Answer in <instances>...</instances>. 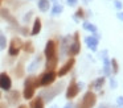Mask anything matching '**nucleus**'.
Instances as JSON below:
<instances>
[{"label":"nucleus","instance_id":"obj_1","mask_svg":"<svg viewBox=\"0 0 123 108\" xmlns=\"http://www.w3.org/2000/svg\"><path fill=\"white\" fill-rule=\"evenodd\" d=\"M40 86V78L37 76H28L25 79V83H24V95L25 99H32L33 95H35V91L36 88Z\"/></svg>","mask_w":123,"mask_h":108},{"label":"nucleus","instance_id":"obj_2","mask_svg":"<svg viewBox=\"0 0 123 108\" xmlns=\"http://www.w3.org/2000/svg\"><path fill=\"white\" fill-rule=\"evenodd\" d=\"M97 103V96L94 92L91 91H87L85 95H83L82 100L78 103L77 108H93Z\"/></svg>","mask_w":123,"mask_h":108},{"label":"nucleus","instance_id":"obj_3","mask_svg":"<svg viewBox=\"0 0 123 108\" xmlns=\"http://www.w3.org/2000/svg\"><path fill=\"white\" fill-rule=\"evenodd\" d=\"M62 87H64V83H58V84H56L54 87H52V88L45 90V91L43 92V95H41V99L45 97V102H50L56 95H58L60 92L62 91Z\"/></svg>","mask_w":123,"mask_h":108},{"label":"nucleus","instance_id":"obj_4","mask_svg":"<svg viewBox=\"0 0 123 108\" xmlns=\"http://www.w3.org/2000/svg\"><path fill=\"white\" fill-rule=\"evenodd\" d=\"M21 47H23V41L19 38V37L12 38L11 44H9V49H8L9 55H12V57L19 55V51H20V49H21Z\"/></svg>","mask_w":123,"mask_h":108},{"label":"nucleus","instance_id":"obj_5","mask_svg":"<svg viewBox=\"0 0 123 108\" xmlns=\"http://www.w3.org/2000/svg\"><path fill=\"white\" fill-rule=\"evenodd\" d=\"M45 57H46V61L48 59H52V58L57 57V44L56 41L53 40H49L46 42V46H45Z\"/></svg>","mask_w":123,"mask_h":108},{"label":"nucleus","instance_id":"obj_6","mask_svg":"<svg viewBox=\"0 0 123 108\" xmlns=\"http://www.w3.org/2000/svg\"><path fill=\"white\" fill-rule=\"evenodd\" d=\"M56 71H46V73H44L43 75L40 76V86H49V84H52L54 80H56Z\"/></svg>","mask_w":123,"mask_h":108},{"label":"nucleus","instance_id":"obj_7","mask_svg":"<svg viewBox=\"0 0 123 108\" xmlns=\"http://www.w3.org/2000/svg\"><path fill=\"white\" fill-rule=\"evenodd\" d=\"M80 50H81L80 33H78V32H75V34H74V42H73V44H70L69 50H68V54H69L70 57H74V55H77L78 53H80Z\"/></svg>","mask_w":123,"mask_h":108},{"label":"nucleus","instance_id":"obj_8","mask_svg":"<svg viewBox=\"0 0 123 108\" xmlns=\"http://www.w3.org/2000/svg\"><path fill=\"white\" fill-rule=\"evenodd\" d=\"M78 92H80V86L77 84L75 79H72V82H70V84L68 86V90H66V99L75 97L78 95Z\"/></svg>","mask_w":123,"mask_h":108},{"label":"nucleus","instance_id":"obj_9","mask_svg":"<svg viewBox=\"0 0 123 108\" xmlns=\"http://www.w3.org/2000/svg\"><path fill=\"white\" fill-rule=\"evenodd\" d=\"M12 87V80L9 78V75L7 73H1L0 74V88L4 91H9Z\"/></svg>","mask_w":123,"mask_h":108},{"label":"nucleus","instance_id":"obj_10","mask_svg":"<svg viewBox=\"0 0 123 108\" xmlns=\"http://www.w3.org/2000/svg\"><path fill=\"white\" fill-rule=\"evenodd\" d=\"M74 63H75V59L72 57V58H70V59L66 63H65L64 66H62V67H60V70L56 73V74H57V76H64V75H66V74H68V73H69V71L73 68Z\"/></svg>","mask_w":123,"mask_h":108},{"label":"nucleus","instance_id":"obj_11","mask_svg":"<svg viewBox=\"0 0 123 108\" xmlns=\"http://www.w3.org/2000/svg\"><path fill=\"white\" fill-rule=\"evenodd\" d=\"M0 16H1V17H3L4 20H7L8 23H11L12 25H15V26L19 25V24H17V20H16V18H15L12 15H11V13H9V11H8V9H6V8L0 11Z\"/></svg>","mask_w":123,"mask_h":108},{"label":"nucleus","instance_id":"obj_12","mask_svg":"<svg viewBox=\"0 0 123 108\" xmlns=\"http://www.w3.org/2000/svg\"><path fill=\"white\" fill-rule=\"evenodd\" d=\"M98 41H99V38H97L95 36H90V37H86L85 38V42H86V45H87L89 47H90L93 51H95L97 50V46H98Z\"/></svg>","mask_w":123,"mask_h":108},{"label":"nucleus","instance_id":"obj_13","mask_svg":"<svg viewBox=\"0 0 123 108\" xmlns=\"http://www.w3.org/2000/svg\"><path fill=\"white\" fill-rule=\"evenodd\" d=\"M29 107H31V108H44V100L41 99V96L35 97V99L31 100Z\"/></svg>","mask_w":123,"mask_h":108},{"label":"nucleus","instance_id":"obj_14","mask_svg":"<svg viewBox=\"0 0 123 108\" xmlns=\"http://www.w3.org/2000/svg\"><path fill=\"white\" fill-rule=\"evenodd\" d=\"M8 99H9V104H16L20 100V92L19 91H11L8 95Z\"/></svg>","mask_w":123,"mask_h":108},{"label":"nucleus","instance_id":"obj_15","mask_svg":"<svg viewBox=\"0 0 123 108\" xmlns=\"http://www.w3.org/2000/svg\"><path fill=\"white\" fill-rule=\"evenodd\" d=\"M57 63H58V57H54L52 59L46 61V68H48V71H54V68L57 67Z\"/></svg>","mask_w":123,"mask_h":108},{"label":"nucleus","instance_id":"obj_16","mask_svg":"<svg viewBox=\"0 0 123 108\" xmlns=\"http://www.w3.org/2000/svg\"><path fill=\"white\" fill-rule=\"evenodd\" d=\"M41 30V20L40 18H35V24H33V28H32V34L35 36V34H38Z\"/></svg>","mask_w":123,"mask_h":108},{"label":"nucleus","instance_id":"obj_17","mask_svg":"<svg viewBox=\"0 0 123 108\" xmlns=\"http://www.w3.org/2000/svg\"><path fill=\"white\" fill-rule=\"evenodd\" d=\"M21 49H24V51H25V53H29V54H32V53L35 51V46H33L32 41L24 42V44H23V47H21Z\"/></svg>","mask_w":123,"mask_h":108},{"label":"nucleus","instance_id":"obj_18","mask_svg":"<svg viewBox=\"0 0 123 108\" xmlns=\"http://www.w3.org/2000/svg\"><path fill=\"white\" fill-rule=\"evenodd\" d=\"M50 4H49V0H38V9L41 12H46L49 9Z\"/></svg>","mask_w":123,"mask_h":108},{"label":"nucleus","instance_id":"obj_19","mask_svg":"<svg viewBox=\"0 0 123 108\" xmlns=\"http://www.w3.org/2000/svg\"><path fill=\"white\" fill-rule=\"evenodd\" d=\"M103 84H105V78L102 76V78H98L95 82H94V83H91V84H90V88H91V87H95V88H101V87L103 86Z\"/></svg>","mask_w":123,"mask_h":108},{"label":"nucleus","instance_id":"obj_20","mask_svg":"<svg viewBox=\"0 0 123 108\" xmlns=\"http://www.w3.org/2000/svg\"><path fill=\"white\" fill-rule=\"evenodd\" d=\"M83 29H86V30H90V32H93V33H97V26L95 25H93L91 23H83Z\"/></svg>","mask_w":123,"mask_h":108},{"label":"nucleus","instance_id":"obj_21","mask_svg":"<svg viewBox=\"0 0 123 108\" xmlns=\"http://www.w3.org/2000/svg\"><path fill=\"white\" fill-rule=\"evenodd\" d=\"M62 11H64V7H62V5H60V4H56V5L53 7V9H52V15H53V16L60 15Z\"/></svg>","mask_w":123,"mask_h":108},{"label":"nucleus","instance_id":"obj_22","mask_svg":"<svg viewBox=\"0 0 123 108\" xmlns=\"http://www.w3.org/2000/svg\"><path fill=\"white\" fill-rule=\"evenodd\" d=\"M15 74H16L19 78H21L23 75H24V67H23V63H19V66H17V68L15 70Z\"/></svg>","mask_w":123,"mask_h":108},{"label":"nucleus","instance_id":"obj_23","mask_svg":"<svg viewBox=\"0 0 123 108\" xmlns=\"http://www.w3.org/2000/svg\"><path fill=\"white\" fill-rule=\"evenodd\" d=\"M6 46H7V38L3 34H0V50H3Z\"/></svg>","mask_w":123,"mask_h":108},{"label":"nucleus","instance_id":"obj_24","mask_svg":"<svg viewBox=\"0 0 123 108\" xmlns=\"http://www.w3.org/2000/svg\"><path fill=\"white\" fill-rule=\"evenodd\" d=\"M110 63H111V66H112V71H114V73H118L119 67H118V62H117V59H114V58H112V59L110 61Z\"/></svg>","mask_w":123,"mask_h":108},{"label":"nucleus","instance_id":"obj_25","mask_svg":"<svg viewBox=\"0 0 123 108\" xmlns=\"http://www.w3.org/2000/svg\"><path fill=\"white\" fill-rule=\"evenodd\" d=\"M83 13H85V11H83L82 8H80V9L77 11V13H75V18H83V17H85Z\"/></svg>","mask_w":123,"mask_h":108},{"label":"nucleus","instance_id":"obj_26","mask_svg":"<svg viewBox=\"0 0 123 108\" xmlns=\"http://www.w3.org/2000/svg\"><path fill=\"white\" fill-rule=\"evenodd\" d=\"M77 1H78V0H68V4H69V5H72V7H73V5H75V4H77Z\"/></svg>","mask_w":123,"mask_h":108},{"label":"nucleus","instance_id":"obj_27","mask_svg":"<svg viewBox=\"0 0 123 108\" xmlns=\"http://www.w3.org/2000/svg\"><path fill=\"white\" fill-rule=\"evenodd\" d=\"M115 7H117V8H119V9H120V8H122V3H120V1H118V0H115Z\"/></svg>","mask_w":123,"mask_h":108},{"label":"nucleus","instance_id":"obj_28","mask_svg":"<svg viewBox=\"0 0 123 108\" xmlns=\"http://www.w3.org/2000/svg\"><path fill=\"white\" fill-rule=\"evenodd\" d=\"M118 104H119V105L123 104V96H119V97H118Z\"/></svg>","mask_w":123,"mask_h":108},{"label":"nucleus","instance_id":"obj_29","mask_svg":"<svg viewBox=\"0 0 123 108\" xmlns=\"http://www.w3.org/2000/svg\"><path fill=\"white\" fill-rule=\"evenodd\" d=\"M118 18L123 21V12H119V13H118Z\"/></svg>","mask_w":123,"mask_h":108},{"label":"nucleus","instance_id":"obj_30","mask_svg":"<svg viewBox=\"0 0 123 108\" xmlns=\"http://www.w3.org/2000/svg\"><path fill=\"white\" fill-rule=\"evenodd\" d=\"M31 15H32V12H29V13H28V15L25 16V18H24V20H25V21H28V20L31 18Z\"/></svg>","mask_w":123,"mask_h":108},{"label":"nucleus","instance_id":"obj_31","mask_svg":"<svg viewBox=\"0 0 123 108\" xmlns=\"http://www.w3.org/2000/svg\"><path fill=\"white\" fill-rule=\"evenodd\" d=\"M0 108H7V104L6 103H0Z\"/></svg>","mask_w":123,"mask_h":108},{"label":"nucleus","instance_id":"obj_32","mask_svg":"<svg viewBox=\"0 0 123 108\" xmlns=\"http://www.w3.org/2000/svg\"><path fill=\"white\" fill-rule=\"evenodd\" d=\"M21 32H23V33H24V34H27V33H28V30H27V29H25V28H23V29H21Z\"/></svg>","mask_w":123,"mask_h":108},{"label":"nucleus","instance_id":"obj_33","mask_svg":"<svg viewBox=\"0 0 123 108\" xmlns=\"http://www.w3.org/2000/svg\"><path fill=\"white\" fill-rule=\"evenodd\" d=\"M19 108H28V107H27V105H20Z\"/></svg>","mask_w":123,"mask_h":108},{"label":"nucleus","instance_id":"obj_34","mask_svg":"<svg viewBox=\"0 0 123 108\" xmlns=\"http://www.w3.org/2000/svg\"><path fill=\"white\" fill-rule=\"evenodd\" d=\"M65 108H70V104H68V105H66V107H65Z\"/></svg>","mask_w":123,"mask_h":108},{"label":"nucleus","instance_id":"obj_35","mask_svg":"<svg viewBox=\"0 0 123 108\" xmlns=\"http://www.w3.org/2000/svg\"><path fill=\"white\" fill-rule=\"evenodd\" d=\"M53 1H57V0H53Z\"/></svg>","mask_w":123,"mask_h":108}]
</instances>
